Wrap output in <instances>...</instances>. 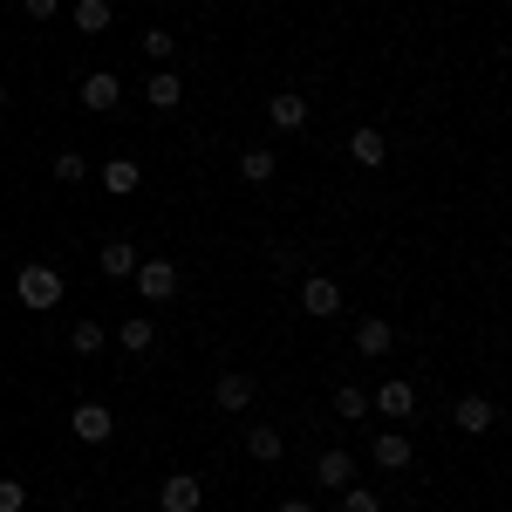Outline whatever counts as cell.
<instances>
[{"mask_svg":"<svg viewBox=\"0 0 512 512\" xmlns=\"http://www.w3.org/2000/svg\"><path fill=\"white\" fill-rule=\"evenodd\" d=\"M48 512H69V506H48Z\"/></svg>","mask_w":512,"mask_h":512,"instance_id":"cell-31","label":"cell"},{"mask_svg":"<svg viewBox=\"0 0 512 512\" xmlns=\"http://www.w3.org/2000/svg\"><path fill=\"white\" fill-rule=\"evenodd\" d=\"M171 48H178L171 28H144V55H151V62H171Z\"/></svg>","mask_w":512,"mask_h":512,"instance_id":"cell-26","label":"cell"},{"mask_svg":"<svg viewBox=\"0 0 512 512\" xmlns=\"http://www.w3.org/2000/svg\"><path fill=\"white\" fill-rule=\"evenodd\" d=\"M267 123H274V130H308V96L274 89V96H267Z\"/></svg>","mask_w":512,"mask_h":512,"instance_id":"cell-12","label":"cell"},{"mask_svg":"<svg viewBox=\"0 0 512 512\" xmlns=\"http://www.w3.org/2000/svg\"><path fill=\"white\" fill-rule=\"evenodd\" d=\"M369 458H376V472H410L417 451H410V437H403V431H383L376 444H369Z\"/></svg>","mask_w":512,"mask_h":512,"instance_id":"cell-14","label":"cell"},{"mask_svg":"<svg viewBox=\"0 0 512 512\" xmlns=\"http://www.w3.org/2000/svg\"><path fill=\"white\" fill-rule=\"evenodd\" d=\"M335 417H342V424H362V417H369V396H362V383H342V390H335Z\"/></svg>","mask_w":512,"mask_h":512,"instance_id":"cell-23","label":"cell"},{"mask_svg":"<svg viewBox=\"0 0 512 512\" xmlns=\"http://www.w3.org/2000/svg\"><path fill=\"white\" fill-rule=\"evenodd\" d=\"M301 308H308V315H315V321L342 315V287H335V280H328V274H308V280H301Z\"/></svg>","mask_w":512,"mask_h":512,"instance_id":"cell-8","label":"cell"},{"mask_svg":"<svg viewBox=\"0 0 512 512\" xmlns=\"http://www.w3.org/2000/svg\"><path fill=\"white\" fill-rule=\"evenodd\" d=\"M369 410H383V417H396V424H403V417H417V390H410L403 376H390L383 390L369 396Z\"/></svg>","mask_w":512,"mask_h":512,"instance_id":"cell-13","label":"cell"},{"mask_svg":"<svg viewBox=\"0 0 512 512\" xmlns=\"http://www.w3.org/2000/svg\"><path fill=\"white\" fill-rule=\"evenodd\" d=\"M69 21H76L82 35H110V21H117V7H110V0H76V7H69Z\"/></svg>","mask_w":512,"mask_h":512,"instance_id":"cell-18","label":"cell"},{"mask_svg":"<svg viewBox=\"0 0 512 512\" xmlns=\"http://www.w3.org/2000/svg\"><path fill=\"white\" fill-rule=\"evenodd\" d=\"M274 171H280V158L267 151V144H253V151H239V178H246V185H274Z\"/></svg>","mask_w":512,"mask_h":512,"instance_id":"cell-19","label":"cell"},{"mask_svg":"<svg viewBox=\"0 0 512 512\" xmlns=\"http://www.w3.org/2000/svg\"><path fill=\"white\" fill-rule=\"evenodd\" d=\"M69 431H76L82 444H110V437H117V417H110V403H76V410H69Z\"/></svg>","mask_w":512,"mask_h":512,"instance_id":"cell-4","label":"cell"},{"mask_svg":"<svg viewBox=\"0 0 512 512\" xmlns=\"http://www.w3.org/2000/svg\"><path fill=\"white\" fill-rule=\"evenodd\" d=\"M274 512H315V506H308V499H280Z\"/></svg>","mask_w":512,"mask_h":512,"instance_id":"cell-29","label":"cell"},{"mask_svg":"<svg viewBox=\"0 0 512 512\" xmlns=\"http://www.w3.org/2000/svg\"><path fill=\"white\" fill-rule=\"evenodd\" d=\"M0 110H7V82H0Z\"/></svg>","mask_w":512,"mask_h":512,"instance_id":"cell-30","label":"cell"},{"mask_svg":"<svg viewBox=\"0 0 512 512\" xmlns=\"http://www.w3.org/2000/svg\"><path fill=\"white\" fill-rule=\"evenodd\" d=\"M451 424L465 437H492L499 431V403H492V396H458V403H451Z\"/></svg>","mask_w":512,"mask_h":512,"instance_id":"cell-3","label":"cell"},{"mask_svg":"<svg viewBox=\"0 0 512 512\" xmlns=\"http://www.w3.org/2000/svg\"><path fill=\"white\" fill-rule=\"evenodd\" d=\"M137 260H144V253H137L130 239H110V246L96 253V267H103V280H130V274H137Z\"/></svg>","mask_w":512,"mask_h":512,"instance_id":"cell-15","label":"cell"},{"mask_svg":"<svg viewBox=\"0 0 512 512\" xmlns=\"http://www.w3.org/2000/svg\"><path fill=\"white\" fill-rule=\"evenodd\" d=\"M355 472H362V465H355V451H342V444H328V451L315 458V485H321V492H342V485H355Z\"/></svg>","mask_w":512,"mask_h":512,"instance_id":"cell-6","label":"cell"},{"mask_svg":"<svg viewBox=\"0 0 512 512\" xmlns=\"http://www.w3.org/2000/svg\"><path fill=\"white\" fill-rule=\"evenodd\" d=\"M14 294H21V308L48 315V308H62V274H55V267H41V260H28V267L14 274Z\"/></svg>","mask_w":512,"mask_h":512,"instance_id":"cell-1","label":"cell"},{"mask_svg":"<svg viewBox=\"0 0 512 512\" xmlns=\"http://www.w3.org/2000/svg\"><path fill=\"white\" fill-rule=\"evenodd\" d=\"M349 158L362 164V171H376V164L390 158V144H383V130H355V137H349Z\"/></svg>","mask_w":512,"mask_h":512,"instance_id":"cell-21","label":"cell"},{"mask_svg":"<svg viewBox=\"0 0 512 512\" xmlns=\"http://www.w3.org/2000/svg\"><path fill=\"white\" fill-rule=\"evenodd\" d=\"M123 103V82L110 69H96V76H82V110H96V117H110Z\"/></svg>","mask_w":512,"mask_h":512,"instance_id":"cell-9","label":"cell"},{"mask_svg":"<svg viewBox=\"0 0 512 512\" xmlns=\"http://www.w3.org/2000/svg\"><path fill=\"white\" fill-rule=\"evenodd\" d=\"M335 499H342V512H383V499H376L369 485H342Z\"/></svg>","mask_w":512,"mask_h":512,"instance_id":"cell-25","label":"cell"},{"mask_svg":"<svg viewBox=\"0 0 512 512\" xmlns=\"http://www.w3.org/2000/svg\"><path fill=\"white\" fill-rule=\"evenodd\" d=\"M137 294H144V308H164V301H178V267L171 260H137Z\"/></svg>","mask_w":512,"mask_h":512,"instance_id":"cell-2","label":"cell"},{"mask_svg":"<svg viewBox=\"0 0 512 512\" xmlns=\"http://www.w3.org/2000/svg\"><path fill=\"white\" fill-rule=\"evenodd\" d=\"M117 342H123L130 355H144L151 342H158V321H151V315H123V321H117Z\"/></svg>","mask_w":512,"mask_h":512,"instance_id":"cell-20","label":"cell"},{"mask_svg":"<svg viewBox=\"0 0 512 512\" xmlns=\"http://www.w3.org/2000/svg\"><path fill=\"white\" fill-rule=\"evenodd\" d=\"M103 342H110V335H103V321H96V315L69 321V349H76V355H103Z\"/></svg>","mask_w":512,"mask_h":512,"instance_id":"cell-22","label":"cell"},{"mask_svg":"<svg viewBox=\"0 0 512 512\" xmlns=\"http://www.w3.org/2000/svg\"><path fill=\"white\" fill-rule=\"evenodd\" d=\"M158 506H164V512H198V506H205V485H198L192 472H171V478L158 485Z\"/></svg>","mask_w":512,"mask_h":512,"instance_id":"cell-7","label":"cell"},{"mask_svg":"<svg viewBox=\"0 0 512 512\" xmlns=\"http://www.w3.org/2000/svg\"><path fill=\"white\" fill-rule=\"evenodd\" d=\"M55 178H62V185H82V178H89V158H82V151H55Z\"/></svg>","mask_w":512,"mask_h":512,"instance_id":"cell-24","label":"cell"},{"mask_svg":"<svg viewBox=\"0 0 512 512\" xmlns=\"http://www.w3.org/2000/svg\"><path fill=\"white\" fill-rule=\"evenodd\" d=\"M396 349V328L383 315H362L355 321V355H369V362H376V355H390Z\"/></svg>","mask_w":512,"mask_h":512,"instance_id":"cell-11","label":"cell"},{"mask_svg":"<svg viewBox=\"0 0 512 512\" xmlns=\"http://www.w3.org/2000/svg\"><path fill=\"white\" fill-rule=\"evenodd\" d=\"M21 14H28V21H55V14H62V0H21Z\"/></svg>","mask_w":512,"mask_h":512,"instance_id":"cell-28","label":"cell"},{"mask_svg":"<svg viewBox=\"0 0 512 512\" xmlns=\"http://www.w3.org/2000/svg\"><path fill=\"white\" fill-rule=\"evenodd\" d=\"M28 506V485L21 478H0V512H21Z\"/></svg>","mask_w":512,"mask_h":512,"instance_id":"cell-27","label":"cell"},{"mask_svg":"<svg viewBox=\"0 0 512 512\" xmlns=\"http://www.w3.org/2000/svg\"><path fill=\"white\" fill-rule=\"evenodd\" d=\"M144 103H151V110H158V117H171V110H178V103H185V82L171 76V69H158V76L144 82Z\"/></svg>","mask_w":512,"mask_h":512,"instance_id":"cell-16","label":"cell"},{"mask_svg":"<svg viewBox=\"0 0 512 512\" xmlns=\"http://www.w3.org/2000/svg\"><path fill=\"white\" fill-rule=\"evenodd\" d=\"M253 396H260V383H253V369H226V376H219V383H212V403H219V410H253Z\"/></svg>","mask_w":512,"mask_h":512,"instance_id":"cell-5","label":"cell"},{"mask_svg":"<svg viewBox=\"0 0 512 512\" xmlns=\"http://www.w3.org/2000/svg\"><path fill=\"white\" fill-rule=\"evenodd\" d=\"M246 458H253V465H280V458H287L280 424H246Z\"/></svg>","mask_w":512,"mask_h":512,"instance_id":"cell-10","label":"cell"},{"mask_svg":"<svg viewBox=\"0 0 512 512\" xmlns=\"http://www.w3.org/2000/svg\"><path fill=\"white\" fill-rule=\"evenodd\" d=\"M137 185H144V164H137V158H110V164H103V192H110V198H130Z\"/></svg>","mask_w":512,"mask_h":512,"instance_id":"cell-17","label":"cell"}]
</instances>
